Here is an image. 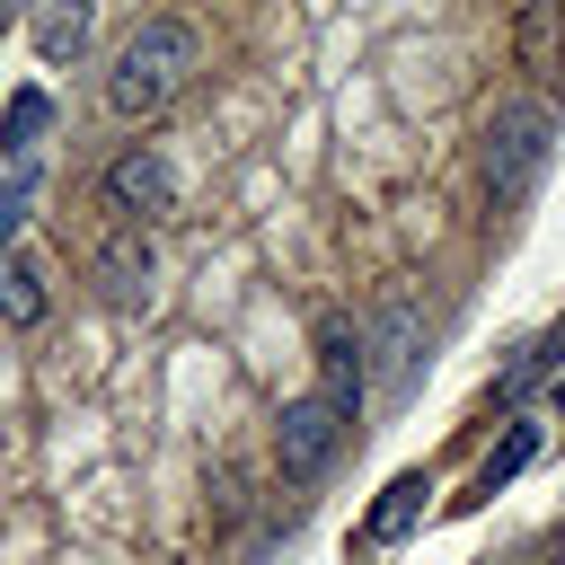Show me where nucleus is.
I'll return each mask as SVG.
<instances>
[{
	"instance_id": "13",
	"label": "nucleus",
	"mask_w": 565,
	"mask_h": 565,
	"mask_svg": "<svg viewBox=\"0 0 565 565\" xmlns=\"http://www.w3.org/2000/svg\"><path fill=\"white\" fill-rule=\"evenodd\" d=\"M35 44H44V62L79 53V44H88V9H44V18H35Z\"/></svg>"
},
{
	"instance_id": "1",
	"label": "nucleus",
	"mask_w": 565,
	"mask_h": 565,
	"mask_svg": "<svg viewBox=\"0 0 565 565\" xmlns=\"http://www.w3.org/2000/svg\"><path fill=\"white\" fill-rule=\"evenodd\" d=\"M194 71H203V35H194V18H141V26L124 35L115 71H106V115L141 124V115H159Z\"/></svg>"
},
{
	"instance_id": "12",
	"label": "nucleus",
	"mask_w": 565,
	"mask_h": 565,
	"mask_svg": "<svg viewBox=\"0 0 565 565\" xmlns=\"http://www.w3.org/2000/svg\"><path fill=\"white\" fill-rule=\"evenodd\" d=\"M0 318H9V327H35V318H44V265H26V256L0 265Z\"/></svg>"
},
{
	"instance_id": "8",
	"label": "nucleus",
	"mask_w": 565,
	"mask_h": 565,
	"mask_svg": "<svg viewBox=\"0 0 565 565\" xmlns=\"http://www.w3.org/2000/svg\"><path fill=\"white\" fill-rule=\"evenodd\" d=\"M424 494H433V477H424V468H397V477L380 486V503L362 512V547H397V539L424 521Z\"/></svg>"
},
{
	"instance_id": "10",
	"label": "nucleus",
	"mask_w": 565,
	"mask_h": 565,
	"mask_svg": "<svg viewBox=\"0 0 565 565\" xmlns=\"http://www.w3.org/2000/svg\"><path fill=\"white\" fill-rule=\"evenodd\" d=\"M539 380H565V318H556L547 335H530V344H521V362L494 380V397H521V388H539Z\"/></svg>"
},
{
	"instance_id": "3",
	"label": "nucleus",
	"mask_w": 565,
	"mask_h": 565,
	"mask_svg": "<svg viewBox=\"0 0 565 565\" xmlns=\"http://www.w3.org/2000/svg\"><path fill=\"white\" fill-rule=\"evenodd\" d=\"M344 415L309 388V397H291L282 415H274V468H282V486H318L327 468H335V450H344Z\"/></svg>"
},
{
	"instance_id": "5",
	"label": "nucleus",
	"mask_w": 565,
	"mask_h": 565,
	"mask_svg": "<svg viewBox=\"0 0 565 565\" xmlns=\"http://www.w3.org/2000/svg\"><path fill=\"white\" fill-rule=\"evenodd\" d=\"M362 353H371V344H362L353 318H327V327H318V397H327L344 424H353L362 397H371V362H362Z\"/></svg>"
},
{
	"instance_id": "2",
	"label": "nucleus",
	"mask_w": 565,
	"mask_h": 565,
	"mask_svg": "<svg viewBox=\"0 0 565 565\" xmlns=\"http://www.w3.org/2000/svg\"><path fill=\"white\" fill-rule=\"evenodd\" d=\"M547 159H556V106L547 97H503L486 115V132H477V185H486V203L521 212L539 194Z\"/></svg>"
},
{
	"instance_id": "9",
	"label": "nucleus",
	"mask_w": 565,
	"mask_h": 565,
	"mask_svg": "<svg viewBox=\"0 0 565 565\" xmlns=\"http://www.w3.org/2000/svg\"><path fill=\"white\" fill-rule=\"evenodd\" d=\"M530 459H539V424H503V441L477 459V477H468V494H459V503H486V494H503V486H512Z\"/></svg>"
},
{
	"instance_id": "14",
	"label": "nucleus",
	"mask_w": 565,
	"mask_h": 565,
	"mask_svg": "<svg viewBox=\"0 0 565 565\" xmlns=\"http://www.w3.org/2000/svg\"><path fill=\"white\" fill-rule=\"evenodd\" d=\"M18 221H26V168H9V177H0V265H9V238H18Z\"/></svg>"
},
{
	"instance_id": "11",
	"label": "nucleus",
	"mask_w": 565,
	"mask_h": 565,
	"mask_svg": "<svg viewBox=\"0 0 565 565\" xmlns=\"http://www.w3.org/2000/svg\"><path fill=\"white\" fill-rule=\"evenodd\" d=\"M44 124H53V97H44V88H18V97H9V115H0V150H9V159H26V150L44 141Z\"/></svg>"
},
{
	"instance_id": "15",
	"label": "nucleus",
	"mask_w": 565,
	"mask_h": 565,
	"mask_svg": "<svg viewBox=\"0 0 565 565\" xmlns=\"http://www.w3.org/2000/svg\"><path fill=\"white\" fill-rule=\"evenodd\" d=\"M556 415H565V380H556Z\"/></svg>"
},
{
	"instance_id": "4",
	"label": "nucleus",
	"mask_w": 565,
	"mask_h": 565,
	"mask_svg": "<svg viewBox=\"0 0 565 565\" xmlns=\"http://www.w3.org/2000/svg\"><path fill=\"white\" fill-rule=\"evenodd\" d=\"M97 194H106V212H115L124 230H141V221L177 212V168H168V150H159V141H132V150H115V159H106Z\"/></svg>"
},
{
	"instance_id": "7",
	"label": "nucleus",
	"mask_w": 565,
	"mask_h": 565,
	"mask_svg": "<svg viewBox=\"0 0 565 565\" xmlns=\"http://www.w3.org/2000/svg\"><path fill=\"white\" fill-rule=\"evenodd\" d=\"M88 282H97L106 300H141V291H150V238H141V230H106V238L88 247Z\"/></svg>"
},
{
	"instance_id": "6",
	"label": "nucleus",
	"mask_w": 565,
	"mask_h": 565,
	"mask_svg": "<svg viewBox=\"0 0 565 565\" xmlns=\"http://www.w3.org/2000/svg\"><path fill=\"white\" fill-rule=\"evenodd\" d=\"M362 344L380 353L388 388H415V371H424V300H415V291H388V300H380V318L362 327Z\"/></svg>"
}]
</instances>
